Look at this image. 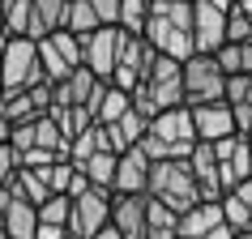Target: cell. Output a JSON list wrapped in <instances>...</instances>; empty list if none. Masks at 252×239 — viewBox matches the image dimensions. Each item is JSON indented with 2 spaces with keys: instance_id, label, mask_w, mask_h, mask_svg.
<instances>
[{
  "instance_id": "14",
  "label": "cell",
  "mask_w": 252,
  "mask_h": 239,
  "mask_svg": "<svg viewBox=\"0 0 252 239\" xmlns=\"http://www.w3.org/2000/svg\"><path fill=\"white\" fill-rule=\"evenodd\" d=\"M4 235L9 239H34L39 235V209H34L30 201L13 197V192L4 201Z\"/></svg>"
},
{
  "instance_id": "26",
  "label": "cell",
  "mask_w": 252,
  "mask_h": 239,
  "mask_svg": "<svg viewBox=\"0 0 252 239\" xmlns=\"http://www.w3.org/2000/svg\"><path fill=\"white\" fill-rule=\"evenodd\" d=\"M39 222L47 226H68L73 222V197H47L39 205Z\"/></svg>"
},
{
  "instance_id": "38",
  "label": "cell",
  "mask_w": 252,
  "mask_h": 239,
  "mask_svg": "<svg viewBox=\"0 0 252 239\" xmlns=\"http://www.w3.org/2000/svg\"><path fill=\"white\" fill-rule=\"evenodd\" d=\"M94 239H120V231H116V226H107V231H98Z\"/></svg>"
},
{
  "instance_id": "2",
  "label": "cell",
  "mask_w": 252,
  "mask_h": 239,
  "mask_svg": "<svg viewBox=\"0 0 252 239\" xmlns=\"http://www.w3.org/2000/svg\"><path fill=\"white\" fill-rule=\"evenodd\" d=\"M47 73H43V56H39V43L34 39H9V52L0 60V86L4 94H22V90H34L43 86Z\"/></svg>"
},
{
  "instance_id": "1",
  "label": "cell",
  "mask_w": 252,
  "mask_h": 239,
  "mask_svg": "<svg viewBox=\"0 0 252 239\" xmlns=\"http://www.w3.org/2000/svg\"><path fill=\"white\" fill-rule=\"evenodd\" d=\"M146 197L162 201V205L175 209L180 218L205 201V197H201V188H197V175H192V167H188V158L154 162V167H150V192H146Z\"/></svg>"
},
{
  "instance_id": "40",
  "label": "cell",
  "mask_w": 252,
  "mask_h": 239,
  "mask_svg": "<svg viewBox=\"0 0 252 239\" xmlns=\"http://www.w3.org/2000/svg\"><path fill=\"white\" fill-rule=\"evenodd\" d=\"M0 30H4V0H0Z\"/></svg>"
},
{
  "instance_id": "36",
  "label": "cell",
  "mask_w": 252,
  "mask_h": 239,
  "mask_svg": "<svg viewBox=\"0 0 252 239\" xmlns=\"http://www.w3.org/2000/svg\"><path fill=\"white\" fill-rule=\"evenodd\" d=\"M205 239H235V231H231V226H214V231H210V235H205Z\"/></svg>"
},
{
  "instance_id": "39",
  "label": "cell",
  "mask_w": 252,
  "mask_h": 239,
  "mask_svg": "<svg viewBox=\"0 0 252 239\" xmlns=\"http://www.w3.org/2000/svg\"><path fill=\"white\" fill-rule=\"evenodd\" d=\"M4 52H9V34L0 30V60H4Z\"/></svg>"
},
{
  "instance_id": "7",
  "label": "cell",
  "mask_w": 252,
  "mask_h": 239,
  "mask_svg": "<svg viewBox=\"0 0 252 239\" xmlns=\"http://www.w3.org/2000/svg\"><path fill=\"white\" fill-rule=\"evenodd\" d=\"M120 39H124V30H120V26H98L94 34L81 39V47H86V68H94V77L111 81V73H116V56H120Z\"/></svg>"
},
{
  "instance_id": "3",
  "label": "cell",
  "mask_w": 252,
  "mask_h": 239,
  "mask_svg": "<svg viewBox=\"0 0 252 239\" xmlns=\"http://www.w3.org/2000/svg\"><path fill=\"white\" fill-rule=\"evenodd\" d=\"M226 103V73L214 56H192L184 60V107H210Z\"/></svg>"
},
{
  "instance_id": "32",
  "label": "cell",
  "mask_w": 252,
  "mask_h": 239,
  "mask_svg": "<svg viewBox=\"0 0 252 239\" xmlns=\"http://www.w3.org/2000/svg\"><path fill=\"white\" fill-rule=\"evenodd\" d=\"M56 162H60V154H52V149H26V154H22V171H47V167H56Z\"/></svg>"
},
{
  "instance_id": "23",
  "label": "cell",
  "mask_w": 252,
  "mask_h": 239,
  "mask_svg": "<svg viewBox=\"0 0 252 239\" xmlns=\"http://www.w3.org/2000/svg\"><path fill=\"white\" fill-rule=\"evenodd\" d=\"M9 192H13V197H22V201H30L34 209L52 197V188H47V179H43L39 171H17V179H13V188H9Z\"/></svg>"
},
{
  "instance_id": "21",
  "label": "cell",
  "mask_w": 252,
  "mask_h": 239,
  "mask_svg": "<svg viewBox=\"0 0 252 239\" xmlns=\"http://www.w3.org/2000/svg\"><path fill=\"white\" fill-rule=\"evenodd\" d=\"M98 26H103V22H98V13H94V4H90V0H68V22H64L68 34L86 39V34H94Z\"/></svg>"
},
{
  "instance_id": "34",
  "label": "cell",
  "mask_w": 252,
  "mask_h": 239,
  "mask_svg": "<svg viewBox=\"0 0 252 239\" xmlns=\"http://www.w3.org/2000/svg\"><path fill=\"white\" fill-rule=\"evenodd\" d=\"M103 26H120V0H90Z\"/></svg>"
},
{
  "instance_id": "9",
  "label": "cell",
  "mask_w": 252,
  "mask_h": 239,
  "mask_svg": "<svg viewBox=\"0 0 252 239\" xmlns=\"http://www.w3.org/2000/svg\"><path fill=\"white\" fill-rule=\"evenodd\" d=\"M192 111V128H197V141H226V137H239L235 116H231V103H210V107H188Z\"/></svg>"
},
{
  "instance_id": "6",
  "label": "cell",
  "mask_w": 252,
  "mask_h": 239,
  "mask_svg": "<svg viewBox=\"0 0 252 239\" xmlns=\"http://www.w3.org/2000/svg\"><path fill=\"white\" fill-rule=\"evenodd\" d=\"M141 39H146L158 56H167V60H180V64L197 56L192 30H180V26H171V22H162V17H150L146 30H141Z\"/></svg>"
},
{
  "instance_id": "30",
  "label": "cell",
  "mask_w": 252,
  "mask_h": 239,
  "mask_svg": "<svg viewBox=\"0 0 252 239\" xmlns=\"http://www.w3.org/2000/svg\"><path fill=\"white\" fill-rule=\"evenodd\" d=\"M226 103L235 107H252V77L244 73V77H226Z\"/></svg>"
},
{
  "instance_id": "22",
  "label": "cell",
  "mask_w": 252,
  "mask_h": 239,
  "mask_svg": "<svg viewBox=\"0 0 252 239\" xmlns=\"http://www.w3.org/2000/svg\"><path fill=\"white\" fill-rule=\"evenodd\" d=\"M4 116H9V124H34V120H43L47 111L34 103L30 90H22V94H9V98H4Z\"/></svg>"
},
{
  "instance_id": "18",
  "label": "cell",
  "mask_w": 252,
  "mask_h": 239,
  "mask_svg": "<svg viewBox=\"0 0 252 239\" xmlns=\"http://www.w3.org/2000/svg\"><path fill=\"white\" fill-rule=\"evenodd\" d=\"M146 239H180V213L167 209L162 201L150 197V226H146Z\"/></svg>"
},
{
  "instance_id": "27",
  "label": "cell",
  "mask_w": 252,
  "mask_h": 239,
  "mask_svg": "<svg viewBox=\"0 0 252 239\" xmlns=\"http://www.w3.org/2000/svg\"><path fill=\"white\" fill-rule=\"evenodd\" d=\"M222 218H226V226H231L235 235H244V231H252V209H248V205H244L239 197H231V192L222 197Z\"/></svg>"
},
{
  "instance_id": "10",
  "label": "cell",
  "mask_w": 252,
  "mask_h": 239,
  "mask_svg": "<svg viewBox=\"0 0 252 239\" xmlns=\"http://www.w3.org/2000/svg\"><path fill=\"white\" fill-rule=\"evenodd\" d=\"M192 43H197V56H214L226 43V13L214 9L205 0H197V22H192Z\"/></svg>"
},
{
  "instance_id": "4",
  "label": "cell",
  "mask_w": 252,
  "mask_h": 239,
  "mask_svg": "<svg viewBox=\"0 0 252 239\" xmlns=\"http://www.w3.org/2000/svg\"><path fill=\"white\" fill-rule=\"evenodd\" d=\"M154 60H158V52H154V47H150L141 34H124V39H120V56H116L111 86H116V90H124V94H133L137 86L150 77Z\"/></svg>"
},
{
  "instance_id": "28",
  "label": "cell",
  "mask_w": 252,
  "mask_h": 239,
  "mask_svg": "<svg viewBox=\"0 0 252 239\" xmlns=\"http://www.w3.org/2000/svg\"><path fill=\"white\" fill-rule=\"evenodd\" d=\"M226 43H252V13L239 4L226 13Z\"/></svg>"
},
{
  "instance_id": "13",
  "label": "cell",
  "mask_w": 252,
  "mask_h": 239,
  "mask_svg": "<svg viewBox=\"0 0 252 239\" xmlns=\"http://www.w3.org/2000/svg\"><path fill=\"white\" fill-rule=\"evenodd\" d=\"M68 22V0H34V13H30V30H26V39L43 43V39H52V34H60Z\"/></svg>"
},
{
  "instance_id": "20",
  "label": "cell",
  "mask_w": 252,
  "mask_h": 239,
  "mask_svg": "<svg viewBox=\"0 0 252 239\" xmlns=\"http://www.w3.org/2000/svg\"><path fill=\"white\" fill-rule=\"evenodd\" d=\"M52 120L60 124V133H64V141H68V146H73V141H77V137L94 124V116L86 111V107H56V111H52Z\"/></svg>"
},
{
  "instance_id": "24",
  "label": "cell",
  "mask_w": 252,
  "mask_h": 239,
  "mask_svg": "<svg viewBox=\"0 0 252 239\" xmlns=\"http://www.w3.org/2000/svg\"><path fill=\"white\" fill-rule=\"evenodd\" d=\"M30 13H34V0H4V34L9 39H26Z\"/></svg>"
},
{
  "instance_id": "35",
  "label": "cell",
  "mask_w": 252,
  "mask_h": 239,
  "mask_svg": "<svg viewBox=\"0 0 252 239\" xmlns=\"http://www.w3.org/2000/svg\"><path fill=\"white\" fill-rule=\"evenodd\" d=\"M9 137H13V124H9L4 107H0V146H9Z\"/></svg>"
},
{
  "instance_id": "15",
  "label": "cell",
  "mask_w": 252,
  "mask_h": 239,
  "mask_svg": "<svg viewBox=\"0 0 252 239\" xmlns=\"http://www.w3.org/2000/svg\"><path fill=\"white\" fill-rule=\"evenodd\" d=\"M222 201H201L197 209H188L180 218V239H205L214 226H222Z\"/></svg>"
},
{
  "instance_id": "16",
  "label": "cell",
  "mask_w": 252,
  "mask_h": 239,
  "mask_svg": "<svg viewBox=\"0 0 252 239\" xmlns=\"http://www.w3.org/2000/svg\"><path fill=\"white\" fill-rule=\"evenodd\" d=\"M86 111L94 116V124H120V120L133 111V98H128L124 90H116V86L107 81V90L98 94V98H94V103L86 107Z\"/></svg>"
},
{
  "instance_id": "17",
  "label": "cell",
  "mask_w": 252,
  "mask_h": 239,
  "mask_svg": "<svg viewBox=\"0 0 252 239\" xmlns=\"http://www.w3.org/2000/svg\"><path fill=\"white\" fill-rule=\"evenodd\" d=\"M218 68H222L226 77H252V43H222L218 52H214Z\"/></svg>"
},
{
  "instance_id": "31",
  "label": "cell",
  "mask_w": 252,
  "mask_h": 239,
  "mask_svg": "<svg viewBox=\"0 0 252 239\" xmlns=\"http://www.w3.org/2000/svg\"><path fill=\"white\" fill-rule=\"evenodd\" d=\"M17 171H22V154L13 146H0V188H13Z\"/></svg>"
},
{
  "instance_id": "5",
  "label": "cell",
  "mask_w": 252,
  "mask_h": 239,
  "mask_svg": "<svg viewBox=\"0 0 252 239\" xmlns=\"http://www.w3.org/2000/svg\"><path fill=\"white\" fill-rule=\"evenodd\" d=\"M111 197L116 192H103V188H90L73 201V222H68V235L77 239H94L98 231L111 226Z\"/></svg>"
},
{
  "instance_id": "11",
  "label": "cell",
  "mask_w": 252,
  "mask_h": 239,
  "mask_svg": "<svg viewBox=\"0 0 252 239\" xmlns=\"http://www.w3.org/2000/svg\"><path fill=\"white\" fill-rule=\"evenodd\" d=\"M150 167L154 162L141 154V149H124L116 162V192H124V197H141V192H150Z\"/></svg>"
},
{
  "instance_id": "33",
  "label": "cell",
  "mask_w": 252,
  "mask_h": 239,
  "mask_svg": "<svg viewBox=\"0 0 252 239\" xmlns=\"http://www.w3.org/2000/svg\"><path fill=\"white\" fill-rule=\"evenodd\" d=\"M9 146H13L17 154L34 149V124H13V137H9Z\"/></svg>"
},
{
  "instance_id": "19",
  "label": "cell",
  "mask_w": 252,
  "mask_h": 239,
  "mask_svg": "<svg viewBox=\"0 0 252 239\" xmlns=\"http://www.w3.org/2000/svg\"><path fill=\"white\" fill-rule=\"evenodd\" d=\"M116 162H120V154H94V158L81 162V171H86V179H90L94 188L116 192Z\"/></svg>"
},
{
  "instance_id": "12",
  "label": "cell",
  "mask_w": 252,
  "mask_h": 239,
  "mask_svg": "<svg viewBox=\"0 0 252 239\" xmlns=\"http://www.w3.org/2000/svg\"><path fill=\"white\" fill-rule=\"evenodd\" d=\"M150 133H158L162 141L184 146V149L197 146V128H192V111H188V107H171V111H162V116L150 124Z\"/></svg>"
},
{
  "instance_id": "37",
  "label": "cell",
  "mask_w": 252,
  "mask_h": 239,
  "mask_svg": "<svg viewBox=\"0 0 252 239\" xmlns=\"http://www.w3.org/2000/svg\"><path fill=\"white\" fill-rule=\"evenodd\" d=\"M205 4H214V9H222V13H231V9H235V0H205Z\"/></svg>"
},
{
  "instance_id": "41",
  "label": "cell",
  "mask_w": 252,
  "mask_h": 239,
  "mask_svg": "<svg viewBox=\"0 0 252 239\" xmlns=\"http://www.w3.org/2000/svg\"><path fill=\"white\" fill-rule=\"evenodd\" d=\"M235 239H252V231H244V235H235Z\"/></svg>"
},
{
  "instance_id": "29",
  "label": "cell",
  "mask_w": 252,
  "mask_h": 239,
  "mask_svg": "<svg viewBox=\"0 0 252 239\" xmlns=\"http://www.w3.org/2000/svg\"><path fill=\"white\" fill-rule=\"evenodd\" d=\"M111 128H116V133H120V141H124V149H133L137 141H141V137L150 133V120H141V116H137V111H128V116L120 120V124H111Z\"/></svg>"
},
{
  "instance_id": "8",
  "label": "cell",
  "mask_w": 252,
  "mask_h": 239,
  "mask_svg": "<svg viewBox=\"0 0 252 239\" xmlns=\"http://www.w3.org/2000/svg\"><path fill=\"white\" fill-rule=\"evenodd\" d=\"M111 226L120 231V239H146V226H150V197H124L116 192L111 197Z\"/></svg>"
},
{
  "instance_id": "25",
  "label": "cell",
  "mask_w": 252,
  "mask_h": 239,
  "mask_svg": "<svg viewBox=\"0 0 252 239\" xmlns=\"http://www.w3.org/2000/svg\"><path fill=\"white\" fill-rule=\"evenodd\" d=\"M150 22V0H120V30L124 34H141Z\"/></svg>"
},
{
  "instance_id": "42",
  "label": "cell",
  "mask_w": 252,
  "mask_h": 239,
  "mask_svg": "<svg viewBox=\"0 0 252 239\" xmlns=\"http://www.w3.org/2000/svg\"><path fill=\"white\" fill-rule=\"evenodd\" d=\"M0 239H9V235H4V226H0Z\"/></svg>"
}]
</instances>
